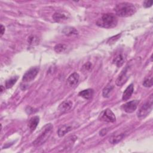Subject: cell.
Returning a JSON list of instances; mask_svg holds the SVG:
<instances>
[{
	"mask_svg": "<svg viewBox=\"0 0 153 153\" xmlns=\"http://www.w3.org/2000/svg\"><path fill=\"white\" fill-rule=\"evenodd\" d=\"M114 10L118 16L126 17L133 15L136 11V8L133 4L125 2L117 4L114 8Z\"/></svg>",
	"mask_w": 153,
	"mask_h": 153,
	"instance_id": "obj_1",
	"label": "cell"
},
{
	"mask_svg": "<svg viewBox=\"0 0 153 153\" xmlns=\"http://www.w3.org/2000/svg\"><path fill=\"white\" fill-rule=\"evenodd\" d=\"M118 20L117 17L112 13H106L102 16L96 21V25L103 28H113L117 25Z\"/></svg>",
	"mask_w": 153,
	"mask_h": 153,
	"instance_id": "obj_2",
	"label": "cell"
},
{
	"mask_svg": "<svg viewBox=\"0 0 153 153\" xmlns=\"http://www.w3.org/2000/svg\"><path fill=\"white\" fill-rule=\"evenodd\" d=\"M53 126L51 123L45 124L41 129L39 136L33 142V145L35 146H38L44 143L51 135V133L53 131Z\"/></svg>",
	"mask_w": 153,
	"mask_h": 153,
	"instance_id": "obj_3",
	"label": "cell"
},
{
	"mask_svg": "<svg viewBox=\"0 0 153 153\" xmlns=\"http://www.w3.org/2000/svg\"><path fill=\"white\" fill-rule=\"evenodd\" d=\"M153 105V97L151 94L148 100L140 108L137 112V116L139 119H143L145 118L151 111Z\"/></svg>",
	"mask_w": 153,
	"mask_h": 153,
	"instance_id": "obj_4",
	"label": "cell"
},
{
	"mask_svg": "<svg viewBox=\"0 0 153 153\" xmlns=\"http://www.w3.org/2000/svg\"><path fill=\"white\" fill-rule=\"evenodd\" d=\"M99 120L109 122V123H114L116 120V117L114 112L109 108H107L103 111L99 117Z\"/></svg>",
	"mask_w": 153,
	"mask_h": 153,
	"instance_id": "obj_5",
	"label": "cell"
},
{
	"mask_svg": "<svg viewBox=\"0 0 153 153\" xmlns=\"http://www.w3.org/2000/svg\"><path fill=\"white\" fill-rule=\"evenodd\" d=\"M39 71V68L34 67L29 69L24 75L22 78L23 82H30L35 79Z\"/></svg>",
	"mask_w": 153,
	"mask_h": 153,
	"instance_id": "obj_6",
	"label": "cell"
},
{
	"mask_svg": "<svg viewBox=\"0 0 153 153\" xmlns=\"http://www.w3.org/2000/svg\"><path fill=\"white\" fill-rule=\"evenodd\" d=\"M139 102L137 100L128 102L122 105L121 109L127 113H132L136 109Z\"/></svg>",
	"mask_w": 153,
	"mask_h": 153,
	"instance_id": "obj_7",
	"label": "cell"
},
{
	"mask_svg": "<svg viewBox=\"0 0 153 153\" xmlns=\"http://www.w3.org/2000/svg\"><path fill=\"white\" fill-rule=\"evenodd\" d=\"M127 72H128V67L126 66L120 73L119 76H118L117 79L115 81L116 84L118 86H121L123 85L128 79V75H127Z\"/></svg>",
	"mask_w": 153,
	"mask_h": 153,
	"instance_id": "obj_8",
	"label": "cell"
},
{
	"mask_svg": "<svg viewBox=\"0 0 153 153\" xmlns=\"http://www.w3.org/2000/svg\"><path fill=\"white\" fill-rule=\"evenodd\" d=\"M72 106V102L71 100H65L59 105L58 107V110L60 113H65L69 111Z\"/></svg>",
	"mask_w": 153,
	"mask_h": 153,
	"instance_id": "obj_9",
	"label": "cell"
},
{
	"mask_svg": "<svg viewBox=\"0 0 153 153\" xmlns=\"http://www.w3.org/2000/svg\"><path fill=\"white\" fill-rule=\"evenodd\" d=\"M79 78V76L78 74L76 72H74L68 77L67 79V83L69 86L74 87L78 82Z\"/></svg>",
	"mask_w": 153,
	"mask_h": 153,
	"instance_id": "obj_10",
	"label": "cell"
},
{
	"mask_svg": "<svg viewBox=\"0 0 153 153\" xmlns=\"http://www.w3.org/2000/svg\"><path fill=\"white\" fill-rule=\"evenodd\" d=\"M133 91H134V85L133 84H131L126 88V90L123 92L122 99L123 100H127L129 99L131 97L133 93Z\"/></svg>",
	"mask_w": 153,
	"mask_h": 153,
	"instance_id": "obj_11",
	"label": "cell"
},
{
	"mask_svg": "<svg viewBox=\"0 0 153 153\" xmlns=\"http://www.w3.org/2000/svg\"><path fill=\"white\" fill-rule=\"evenodd\" d=\"M39 122V118L38 116L33 117L30 119L28 123V126L31 131H33L36 129Z\"/></svg>",
	"mask_w": 153,
	"mask_h": 153,
	"instance_id": "obj_12",
	"label": "cell"
},
{
	"mask_svg": "<svg viewBox=\"0 0 153 153\" xmlns=\"http://www.w3.org/2000/svg\"><path fill=\"white\" fill-rule=\"evenodd\" d=\"M93 93H94V90L93 89L88 88V89L81 91L78 93V96H79L85 99H90L93 96Z\"/></svg>",
	"mask_w": 153,
	"mask_h": 153,
	"instance_id": "obj_13",
	"label": "cell"
},
{
	"mask_svg": "<svg viewBox=\"0 0 153 153\" xmlns=\"http://www.w3.org/2000/svg\"><path fill=\"white\" fill-rule=\"evenodd\" d=\"M72 130V128L71 126L68 125H63L59 128L57 131V134L59 137H61L64 136L66 133H68Z\"/></svg>",
	"mask_w": 153,
	"mask_h": 153,
	"instance_id": "obj_14",
	"label": "cell"
},
{
	"mask_svg": "<svg viewBox=\"0 0 153 153\" xmlns=\"http://www.w3.org/2000/svg\"><path fill=\"white\" fill-rule=\"evenodd\" d=\"M53 20L57 23H62L64 21L66 20L68 17L63 14L59 13V12H56L53 15Z\"/></svg>",
	"mask_w": 153,
	"mask_h": 153,
	"instance_id": "obj_15",
	"label": "cell"
},
{
	"mask_svg": "<svg viewBox=\"0 0 153 153\" xmlns=\"http://www.w3.org/2000/svg\"><path fill=\"white\" fill-rule=\"evenodd\" d=\"M63 33L67 35V36H71V35H78V32L76 29L72 27H65L63 30Z\"/></svg>",
	"mask_w": 153,
	"mask_h": 153,
	"instance_id": "obj_16",
	"label": "cell"
},
{
	"mask_svg": "<svg viewBox=\"0 0 153 153\" xmlns=\"http://www.w3.org/2000/svg\"><path fill=\"white\" fill-rule=\"evenodd\" d=\"M124 62V57L121 54H118L115 56L113 60V63L115 64L117 67H121Z\"/></svg>",
	"mask_w": 153,
	"mask_h": 153,
	"instance_id": "obj_17",
	"label": "cell"
},
{
	"mask_svg": "<svg viewBox=\"0 0 153 153\" xmlns=\"http://www.w3.org/2000/svg\"><path fill=\"white\" fill-rule=\"evenodd\" d=\"M114 87L112 85H108L106 87H105L102 91V95L104 97H110Z\"/></svg>",
	"mask_w": 153,
	"mask_h": 153,
	"instance_id": "obj_18",
	"label": "cell"
},
{
	"mask_svg": "<svg viewBox=\"0 0 153 153\" xmlns=\"http://www.w3.org/2000/svg\"><path fill=\"white\" fill-rule=\"evenodd\" d=\"M124 134H120L115 136H113L110 137L109 141L111 144H117L120 142L124 137Z\"/></svg>",
	"mask_w": 153,
	"mask_h": 153,
	"instance_id": "obj_19",
	"label": "cell"
},
{
	"mask_svg": "<svg viewBox=\"0 0 153 153\" xmlns=\"http://www.w3.org/2000/svg\"><path fill=\"white\" fill-rule=\"evenodd\" d=\"M67 49V47L65 44H58L56 45L54 47V51L57 53H62L66 51Z\"/></svg>",
	"mask_w": 153,
	"mask_h": 153,
	"instance_id": "obj_20",
	"label": "cell"
},
{
	"mask_svg": "<svg viewBox=\"0 0 153 153\" xmlns=\"http://www.w3.org/2000/svg\"><path fill=\"white\" fill-rule=\"evenodd\" d=\"M17 80V77H13L10 79H8L5 82V87L7 88H11L16 82Z\"/></svg>",
	"mask_w": 153,
	"mask_h": 153,
	"instance_id": "obj_21",
	"label": "cell"
},
{
	"mask_svg": "<svg viewBox=\"0 0 153 153\" xmlns=\"http://www.w3.org/2000/svg\"><path fill=\"white\" fill-rule=\"evenodd\" d=\"M143 85L145 87H151L152 86V78H147L144 80L143 82Z\"/></svg>",
	"mask_w": 153,
	"mask_h": 153,
	"instance_id": "obj_22",
	"label": "cell"
},
{
	"mask_svg": "<svg viewBox=\"0 0 153 153\" xmlns=\"http://www.w3.org/2000/svg\"><path fill=\"white\" fill-rule=\"evenodd\" d=\"M38 39L35 36L32 35L28 38V42L30 44H35V43H38Z\"/></svg>",
	"mask_w": 153,
	"mask_h": 153,
	"instance_id": "obj_23",
	"label": "cell"
},
{
	"mask_svg": "<svg viewBox=\"0 0 153 153\" xmlns=\"http://www.w3.org/2000/svg\"><path fill=\"white\" fill-rule=\"evenodd\" d=\"M120 36H121V34H118V35H117L115 36H112L111 38H109V39L108 40L107 42L109 43V44L114 43V42H115L116 41H117L120 38Z\"/></svg>",
	"mask_w": 153,
	"mask_h": 153,
	"instance_id": "obj_24",
	"label": "cell"
},
{
	"mask_svg": "<svg viewBox=\"0 0 153 153\" xmlns=\"http://www.w3.org/2000/svg\"><path fill=\"white\" fill-rule=\"evenodd\" d=\"M82 69L84 71H90L92 69V64L88 62L83 65Z\"/></svg>",
	"mask_w": 153,
	"mask_h": 153,
	"instance_id": "obj_25",
	"label": "cell"
},
{
	"mask_svg": "<svg viewBox=\"0 0 153 153\" xmlns=\"http://www.w3.org/2000/svg\"><path fill=\"white\" fill-rule=\"evenodd\" d=\"M152 4H153V1L152 0L145 1L143 3V6L145 8H149L152 5Z\"/></svg>",
	"mask_w": 153,
	"mask_h": 153,
	"instance_id": "obj_26",
	"label": "cell"
},
{
	"mask_svg": "<svg viewBox=\"0 0 153 153\" xmlns=\"http://www.w3.org/2000/svg\"><path fill=\"white\" fill-rule=\"evenodd\" d=\"M107 132H108L107 128H103V129H102V130H100V131L99 133H100V135L101 136H105V135L106 134Z\"/></svg>",
	"mask_w": 153,
	"mask_h": 153,
	"instance_id": "obj_27",
	"label": "cell"
},
{
	"mask_svg": "<svg viewBox=\"0 0 153 153\" xmlns=\"http://www.w3.org/2000/svg\"><path fill=\"white\" fill-rule=\"evenodd\" d=\"M4 32H5V27L2 25H1V36L3 35Z\"/></svg>",
	"mask_w": 153,
	"mask_h": 153,
	"instance_id": "obj_28",
	"label": "cell"
},
{
	"mask_svg": "<svg viewBox=\"0 0 153 153\" xmlns=\"http://www.w3.org/2000/svg\"><path fill=\"white\" fill-rule=\"evenodd\" d=\"M1 92L2 93V92L3 91V87H2V86H1Z\"/></svg>",
	"mask_w": 153,
	"mask_h": 153,
	"instance_id": "obj_29",
	"label": "cell"
}]
</instances>
